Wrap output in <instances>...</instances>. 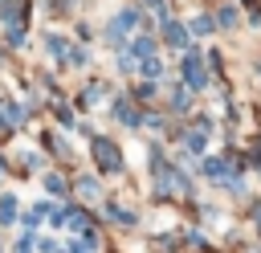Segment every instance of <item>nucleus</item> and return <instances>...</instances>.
Masks as SVG:
<instances>
[{"label":"nucleus","mask_w":261,"mask_h":253,"mask_svg":"<svg viewBox=\"0 0 261 253\" xmlns=\"http://www.w3.org/2000/svg\"><path fill=\"white\" fill-rule=\"evenodd\" d=\"M184 86L196 94V90H204L208 86V65H204V57L192 49V53H184Z\"/></svg>","instance_id":"obj_1"},{"label":"nucleus","mask_w":261,"mask_h":253,"mask_svg":"<svg viewBox=\"0 0 261 253\" xmlns=\"http://www.w3.org/2000/svg\"><path fill=\"white\" fill-rule=\"evenodd\" d=\"M135 24H139V8H122V12L114 16V24L106 29V41L122 45V37H126V33H135Z\"/></svg>","instance_id":"obj_2"},{"label":"nucleus","mask_w":261,"mask_h":253,"mask_svg":"<svg viewBox=\"0 0 261 253\" xmlns=\"http://www.w3.org/2000/svg\"><path fill=\"white\" fill-rule=\"evenodd\" d=\"M94 163H98L102 171H118V167H122V155H118V147H114L110 139H94Z\"/></svg>","instance_id":"obj_3"},{"label":"nucleus","mask_w":261,"mask_h":253,"mask_svg":"<svg viewBox=\"0 0 261 253\" xmlns=\"http://www.w3.org/2000/svg\"><path fill=\"white\" fill-rule=\"evenodd\" d=\"M159 24H163V41H167L171 49H184V45H188V33H184V24H179V20H171V16H163Z\"/></svg>","instance_id":"obj_4"},{"label":"nucleus","mask_w":261,"mask_h":253,"mask_svg":"<svg viewBox=\"0 0 261 253\" xmlns=\"http://www.w3.org/2000/svg\"><path fill=\"white\" fill-rule=\"evenodd\" d=\"M114 118H118L122 127H139V122H143V114H139L126 98H114Z\"/></svg>","instance_id":"obj_5"},{"label":"nucleus","mask_w":261,"mask_h":253,"mask_svg":"<svg viewBox=\"0 0 261 253\" xmlns=\"http://www.w3.org/2000/svg\"><path fill=\"white\" fill-rule=\"evenodd\" d=\"M126 53H130V61H143V57L155 53V41H151V37H135V41L126 45Z\"/></svg>","instance_id":"obj_6"},{"label":"nucleus","mask_w":261,"mask_h":253,"mask_svg":"<svg viewBox=\"0 0 261 253\" xmlns=\"http://www.w3.org/2000/svg\"><path fill=\"white\" fill-rule=\"evenodd\" d=\"M41 216H49V204H45V200H41V204H33L20 220H24V229H37V224H41Z\"/></svg>","instance_id":"obj_7"},{"label":"nucleus","mask_w":261,"mask_h":253,"mask_svg":"<svg viewBox=\"0 0 261 253\" xmlns=\"http://www.w3.org/2000/svg\"><path fill=\"white\" fill-rule=\"evenodd\" d=\"M12 220H16V200L4 192L0 196V224H12Z\"/></svg>","instance_id":"obj_8"},{"label":"nucleus","mask_w":261,"mask_h":253,"mask_svg":"<svg viewBox=\"0 0 261 253\" xmlns=\"http://www.w3.org/2000/svg\"><path fill=\"white\" fill-rule=\"evenodd\" d=\"M139 69H143L147 78H159V73H163V61H159V57L151 53V57H143V61H139Z\"/></svg>","instance_id":"obj_9"},{"label":"nucleus","mask_w":261,"mask_h":253,"mask_svg":"<svg viewBox=\"0 0 261 253\" xmlns=\"http://www.w3.org/2000/svg\"><path fill=\"white\" fill-rule=\"evenodd\" d=\"M106 212H110V216H114L118 224H135V220H139L135 212H126V208H118V204H106Z\"/></svg>","instance_id":"obj_10"},{"label":"nucleus","mask_w":261,"mask_h":253,"mask_svg":"<svg viewBox=\"0 0 261 253\" xmlns=\"http://www.w3.org/2000/svg\"><path fill=\"white\" fill-rule=\"evenodd\" d=\"M212 24H220V29H232V24H237V8H232V4H228V8H220V16H216Z\"/></svg>","instance_id":"obj_11"},{"label":"nucleus","mask_w":261,"mask_h":253,"mask_svg":"<svg viewBox=\"0 0 261 253\" xmlns=\"http://www.w3.org/2000/svg\"><path fill=\"white\" fill-rule=\"evenodd\" d=\"M102 98H106V86H102V82H94V86L86 90V106H98Z\"/></svg>","instance_id":"obj_12"},{"label":"nucleus","mask_w":261,"mask_h":253,"mask_svg":"<svg viewBox=\"0 0 261 253\" xmlns=\"http://www.w3.org/2000/svg\"><path fill=\"white\" fill-rule=\"evenodd\" d=\"M188 94H192L188 86H175V90H171V106H175V110H184V106H188Z\"/></svg>","instance_id":"obj_13"},{"label":"nucleus","mask_w":261,"mask_h":253,"mask_svg":"<svg viewBox=\"0 0 261 253\" xmlns=\"http://www.w3.org/2000/svg\"><path fill=\"white\" fill-rule=\"evenodd\" d=\"M204 175L220 180V175H224V159H204Z\"/></svg>","instance_id":"obj_14"},{"label":"nucleus","mask_w":261,"mask_h":253,"mask_svg":"<svg viewBox=\"0 0 261 253\" xmlns=\"http://www.w3.org/2000/svg\"><path fill=\"white\" fill-rule=\"evenodd\" d=\"M77 192H82V196H98V180H94V175H82V180H77Z\"/></svg>","instance_id":"obj_15"},{"label":"nucleus","mask_w":261,"mask_h":253,"mask_svg":"<svg viewBox=\"0 0 261 253\" xmlns=\"http://www.w3.org/2000/svg\"><path fill=\"white\" fill-rule=\"evenodd\" d=\"M192 33H196V37L212 33V20H208V16H192Z\"/></svg>","instance_id":"obj_16"},{"label":"nucleus","mask_w":261,"mask_h":253,"mask_svg":"<svg viewBox=\"0 0 261 253\" xmlns=\"http://www.w3.org/2000/svg\"><path fill=\"white\" fill-rule=\"evenodd\" d=\"M45 188H49L53 196H61V192H69V184H65L61 175H49V180H45Z\"/></svg>","instance_id":"obj_17"},{"label":"nucleus","mask_w":261,"mask_h":253,"mask_svg":"<svg viewBox=\"0 0 261 253\" xmlns=\"http://www.w3.org/2000/svg\"><path fill=\"white\" fill-rule=\"evenodd\" d=\"M200 151H204V135L192 131V135H188V155H200Z\"/></svg>","instance_id":"obj_18"},{"label":"nucleus","mask_w":261,"mask_h":253,"mask_svg":"<svg viewBox=\"0 0 261 253\" xmlns=\"http://www.w3.org/2000/svg\"><path fill=\"white\" fill-rule=\"evenodd\" d=\"M151 94H155V82H143V86L135 90V98H151Z\"/></svg>","instance_id":"obj_19"},{"label":"nucleus","mask_w":261,"mask_h":253,"mask_svg":"<svg viewBox=\"0 0 261 253\" xmlns=\"http://www.w3.org/2000/svg\"><path fill=\"white\" fill-rule=\"evenodd\" d=\"M69 61L73 65H86V49H69Z\"/></svg>","instance_id":"obj_20"},{"label":"nucleus","mask_w":261,"mask_h":253,"mask_svg":"<svg viewBox=\"0 0 261 253\" xmlns=\"http://www.w3.org/2000/svg\"><path fill=\"white\" fill-rule=\"evenodd\" d=\"M257 224H261V208H257Z\"/></svg>","instance_id":"obj_21"}]
</instances>
